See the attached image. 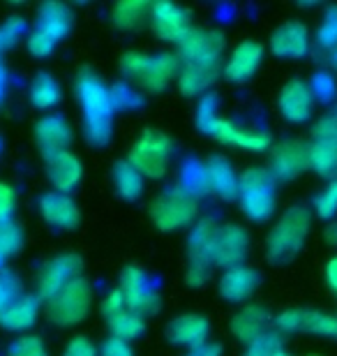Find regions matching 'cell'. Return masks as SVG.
<instances>
[{
	"instance_id": "8",
	"label": "cell",
	"mask_w": 337,
	"mask_h": 356,
	"mask_svg": "<svg viewBox=\"0 0 337 356\" xmlns=\"http://www.w3.org/2000/svg\"><path fill=\"white\" fill-rule=\"evenodd\" d=\"M222 56H224V35L215 28H190L178 42L181 65L220 67Z\"/></svg>"
},
{
	"instance_id": "39",
	"label": "cell",
	"mask_w": 337,
	"mask_h": 356,
	"mask_svg": "<svg viewBox=\"0 0 337 356\" xmlns=\"http://www.w3.org/2000/svg\"><path fill=\"white\" fill-rule=\"evenodd\" d=\"M217 118H220V95L206 92V95L199 99V106H197V127L204 134H211Z\"/></svg>"
},
{
	"instance_id": "26",
	"label": "cell",
	"mask_w": 337,
	"mask_h": 356,
	"mask_svg": "<svg viewBox=\"0 0 337 356\" xmlns=\"http://www.w3.org/2000/svg\"><path fill=\"white\" fill-rule=\"evenodd\" d=\"M40 298L38 294H21L3 315H0V329L10 333H24L33 329L40 317Z\"/></svg>"
},
{
	"instance_id": "53",
	"label": "cell",
	"mask_w": 337,
	"mask_h": 356,
	"mask_svg": "<svg viewBox=\"0 0 337 356\" xmlns=\"http://www.w3.org/2000/svg\"><path fill=\"white\" fill-rule=\"evenodd\" d=\"M326 282H328V287H331V291L337 294V257H333L326 264Z\"/></svg>"
},
{
	"instance_id": "9",
	"label": "cell",
	"mask_w": 337,
	"mask_h": 356,
	"mask_svg": "<svg viewBox=\"0 0 337 356\" xmlns=\"http://www.w3.org/2000/svg\"><path fill=\"white\" fill-rule=\"evenodd\" d=\"M118 291H120V296H123L127 308L136 312V315L148 317L160 310V294H157V289H155L153 277L141 266H127L123 273H120Z\"/></svg>"
},
{
	"instance_id": "45",
	"label": "cell",
	"mask_w": 337,
	"mask_h": 356,
	"mask_svg": "<svg viewBox=\"0 0 337 356\" xmlns=\"http://www.w3.org/2000/svg\"><path fill=\"white\" fill-rule=\"evenodd\" d=\"M314 141L317 139H337V104L324 111L312 125Z\"/></svg>"
},
{
	"instance_id": "55",
	"label": "cell",
	"mask_w": 337,
	"mask_h": 356,
	"mask_svg": "<svg viewBox=\"0 0 337 356\" xmlns=\"http://www.w3.org/2000/svg\"><path fill=\"white\" fill-rule=\"evenodd\" d=\"M5 90H7V72H5V67L0 65V106L5 102Z\"/></svg>"
},
{
	"instance_id": "18",
	"label": "cell",
	"mask_w": 337,
	"mask_h": 356,
	"mask_svg": "<svg viewBox=\"0 0 337 356\" xmlns=\"http://www.w3.org/2000/svg\"><path fill=\"white\" fill-rule=\"evenodd\" d=\"M270 51L272 56L284 60L305 58L307 51H310V33H307V26L298 19L284 21L270 35Z\"/></svg>"
},
{
	"instance_id": "30",
	"label": "cell",
	"mask_w": 337,
	"mask_h": 356,
	"mask_svg": "<svg viewBox=\"0 0 337 356\" xmlns=\"http://www.w3.org/2000/svg\"><path fill=\"white\" fill-rule=\"evenodd\" d=\"M150 10L153 5L146 0H120L111 7V24L118 31H139L150 24Z\"/></svg>"
},
{
	"instance_id": "51",
	"label": "cell",
	"mask_w": 337,
	"mask_h": 356,
	"mask_svg": "<svg viewBox=\"0 0 337 356\" xmlns=\"http://www.w3.org/2000/svg\"><path fill=\"white\" fill-rule=\"evenodd\" d=\"M99 356H134V352H132V345L125 343V340L109 338L99 347Z\"/></svg>"
},
{
	"instance_id": "7",
	"label": "cell",
	"mask_w": 337,
	"mask_h": 356,
	"mask_svg": "<svg viewBox=\"0 0 337 356\" xmlns=\"http://www.w3.org/2000/svg\"><path fill=\"white\" fill-rule=\"evenodd\" d=\"M197 216H199L197 199L190 197L188 192H183L178 185L171 190H164L150 204V218H153L157 229L162 232H176L183 229V227L195 225Z\"/></svg>"
},
{
	"instance_id": "11",
	"label": "cell",
	"mask_w": 337,
	"mask_h": 356,
	"mask_svg": "<svg viewBox=\"0 0 337 356\" xmlns=\"http://www.w3.org/2000/svg\"><path fill=\"white\" fill-rule=\"evenodd\" d=\"M81 257L74 252H63V254H56L47 261L44 266L40 268L38 273V298L40 301H51V298L67 287L72 280L81 277Z\"/></svg>"
},
{
	"instance_id": "24",
	"label": "cell",
	"mask_w": 337,
	"mask_h": 356,
	"mask_svg": "<svg viewBox=\"0 0 337 356\" xmlns=\"http://www.w3.org/2000/svg\"><path fill=\"white\" fill-rule=\"evenodd\" d=\"M206 169V181H208V192H215L224 202H236L238 199V181L240 174H236L224 155H211L204 160Z\"/></svg>"
},
{
	"instance_id": "23",
	"label": "cell",
	"mask_w": 337,
	"mask_h": 356,
	"mask_svg": "<svg viewBox=\"0 0 337 356\" xmlns=\"http://www.w3.org/2000/svg\"><path fill=\"white\" fill-rule=\"evenodd\" d=\"M178 72H181V58H178V54H169V51L155 56L148 54L146 67H143L136 83L148 92H162L164 88H169L171 81L178 79Z\"/></svg>"
},
{
	"instance_id": "29",
	"label": "cell",
	"mask_w": 337,
	"mask_h": 356,
	"mask_svg": "<svg viewBox=\"0 0 337 356\" xmlns=\"http://www.w3.org/2000/svg\"><path fill=\"white\" fill-rule=\"evenodd\" d=\"M222 72L220 67H206V65H181L178 72V90L185 97H195V95H206L211 92V86L217 79V74Z\"/></svg>"
},
{
	"instance_id": "5",
	"label": "cell",
	"mask_w": 337,
	"mask_h": 356,
	"mask_svg": "<svg viewBox=\"0 0 337 356\" xmlns=\"http://www.w3.org/2000/svg\"><path fill=\"white\" fill-rule=\"evenodd\" d=\"M217 229L220 225H215V220L211 218H204L192 225L188 236V270H185V282L190 287H202L211 275V268L215 266L213 250Z\"/></svg>"
},
{
	"instance_id": "40",
	"label": "cell",
	"mask_w": 337,
	"mask_h": 356,
	"mask_svg": "<svg viewBox=\"0 0 337 356\" xmlns=\"http://www.w3.org/2000/svg\"><path fill=\"white\" fill-rule=\"evenodd\" d=\"M314 213H317V218L328 220V222L335 220V216H337V178L328 181L326 188L314 197Z\"/></svg>"
},
{
	"instance_id": "28",
	"label": "cell",
	"mask_w": 337,
	"mask_h": 356,
	"mask_svg": "<svg viewBox=\"0 0 337 356\" xmlns=\"http://www.w3.org/2000/svg\"><path fill=\"white\" fill-rule=\"evenodd\" d=\"M35 31L51 38L54 42H60L67 38L72 31V10L65 3H44L38 10V21Z\"/></svg>"
},
{
	"instance_id": "41",
	"label": "cell",
	"mask_w": 337,
	"mask_h": 356,
	"mask_svg": "<svg viewBox=\"0 0 337 356\" xmlns=\"http://www.w3.org/2000/svg\"><path fill=\"white\" fill-rule=\"evenodd\" d=\"M7 356H49L44 340L40 336H33V333H26V336H19L7 350Z\"/></svg>"
},
{
	"instance_id": "14",
	"label": "cell",
	"mask_w": 337,
	"mask_h": 356,
	"mask_svg": "<svg viewBox=\"0 0 337 356\" xmlns=\"http://www.w3.org/2000/svg\"><path fill=\"white\" fill-rule=\"evenodd\" d=\"M208 137L217 139L220 144H227V146H233V148H243V151H249V153H261V151H268L272 146V137L270 132L266 130H249V127H243L238 123L229 118H217L213 125V130Z\"/></svg>"
},
{
	"instance_id": "17",
	"label": "cell",
	"mask_w": 337,
	"mask_h": 356,
	"mask_svg": "<svg viewBox=\"0 0 337 356\" xmlns=\"http://www.w3.org/2000/svg\"><path fill=\"white\" fill-rule=\"evenodd\" d=\"M150 28L160 40L164 42H181L185 33L190 31V12L178 3H153L150 10Z\"/></svg>"
},
{
	"instance_id": "34",
	"label": "cell",
	"mask_w": 337,
	"mask_h": 356,
	"mask_svg": "<svg viewBox=\"0 0 337 356\" xmlns=\"http://www.w3.org/2000/svg\"><path fill=\"white\" fill-rule=\"evenodd\" d=\"M106 324H109L111 338L125 340V343H132V340L141 338L143 331H146V319L132 312L130 308H123L118 315L106 319Z\"/></svg>"
},
{
	"instance_id": "15",
	"label": "cell",
	"mask_w": 337,
	"mask_h": 356,
	"mask_svg": "<svg viewBox=\"0 0 337 356\" xmlns=\"http://www.w3.org/2000/svg\"><path fill=\"white\" fill-rule=\"evenodd\" d=\"M314 106H317V99H314L310 83L303 79H291L286 81L282 90L277 95V109L279 116L289 123L298 125L305 123L314 116Z\"/></svg>"
},
{
	"instance_id": "16",
	"label": "cell",
	"mask_w": 337,
	"mask_h": 356,
	"mask_svg": "<svg viewBox=\"0 0 337 356\" xmlns=\"http://www.w3.org/2000/svg\"><path fill=\"white\" fill-rule=\"evenodd\" d=\"M263 56H266V49H263L261 42L243 40L229 56L227 65L222 67V74L233 83H245L259 72V67L263 65Z\"/></svg>"
},
{
	"instance_id": "54",
	"label": "cell",
	"mask_w": 337,
	"mask_h": 356,
	"mask_svg": "<svg viewBox=\"0 0 337 356\" xmlns=\"http://www.w3.org/2000/svg\"><path fill=\"white\" fill-rule=\"evenodd\" d=\"M326 241H328V243L337 245V220L328 222V227H326Z\"/></svg>"
},
{
	"instance_id": "52",
	"label": "cell",
	"mask_w": 337,
	"mask_h": 356,
	"mask_svg": "<svg viewBox=\"0 0 337 356\" xmlns=\"http://www.w3.org/2000/svg\"><path fill=\"white\" fill-rule=\"evenodd\" d=\"M183 356H222V345H217V343H206V345L195 347V350H188Z\"/></svg>"
},
{
	"instance_id": "12",
	"label": "cell",
	"mask_w": 337,
	"mask_h": 356,
	"mask_svg": "<svg viewBox=\"0 0 337 356\" xmlns=\"http://www.w3.org/2000/svg\"><path fill=\"white\" fill-rule=\"evenodd\" d=\"M310 169V155H307V144L300 139H284L272 148L268 172L272 178L279 181H293L300 174Z\"/></svg>"
},
{
	"instance_id": "36",
	"label": "cell",
	"mask_w": 337,
	"mask_h": 356,
	"mask_svg": "<svg viewBox=\"0 0 337 356\" xmlns=\"http://www.w3.org/2000/svg\"><path fill=\"white\" fill-rule=\"evenodd\" d=\"M21 248H24V232H21V227L14 220L0 225V268L5 266V261L10 257L19 254Z\"/></svg>"
},
{
	"instance_id": "38",
	"label": "cell",
	"mask_w": 337,
	"mask_h": 356,
	"mask_svg": "<svg viewBox=\"0 0 337 356\" xmlns=\"http://www.w3.org/2000/svg\"><path fill=\"white\" fill-rule=\"evenodd\" d=\"M109 90H111V102L116 111H134L143 104L141 92L134 86H130L127 81L113 83V86H109Z\"/></svg>"
},
{
	"instance_id": "27",
	"label": "cell",
	"mask_w": 337,
	"mask_h": 356,
	"mask_svg": "<svg viewBox=\"0 0 337 356\" xmlns=\"http://www.w3.org/2000/svg\"><path fill=\"white\" fill-rule=\"evenodd\" d=\"M268 310L261 305L247 303L231 317V333L236 340L249 345L254 338H259L263 331H268Z\"/></svg>"
},
{
	"instance_id": "49",
	"label": "cell",
	"mask_w": 337,
	"mask_h": 356,
	"mask_svg": "<svg viewBox=\"0 0 337 356\" xmlns=\"http://www.w3.org/2000/svg\"><path fill=\"white\" fill-rule=\"evenodd\" d=\"M63 356H99V350L95 347V343L88 340L85 336H74L65 345Z\"/></svg>"
},
{
	"instance_id": "47",
	"label": "cell",
	"mask_w": 337,
	"mask_h": 356,
	"mask_svg": "<svg viewBox=\"0 0 337 356\" xmlns=\"http://www.w3.org/2000/svg\"><path fill=\"white\" fill-rule=\"evenodd\" d=\"M24 33H26V21H24V17H19V14H12V17H7L5 24L0 26V38H3L7 49L17 44V42L24 38Z\"/></svg>"
},
{
	"instance_id": "48",
	"label": "cell",
	"mask_w": 337,
	"mask_h": 356,
	"mask_svg": "<svg viewBox=\"0 0 337 356\" xmlns=\"http://www.w3.org/2000/svg\"><path fill=\"white\" fill-rule=\"evenodd\" d=\"M17 211V190L10 183H0V225L12 222Z\"/></svg>"
},
{
	"instance_id": "10",
	"label": "cell",
	"mask_w": 337,
	"mask_h": 356,
	"mask_svg": "<svg viewBox=\"0 0 337 356\" xmlns=\"http://www.w3.org/2000/svg\"><path fill=\"white\" fill-rule=\"evenodd\" d=\"M277 331L282 333H307V336L337 340V315L310 308H289L275 319Z\"/></svg>"
},
{
	"instance_id": "50",
	"label": "cell",
	"mask_w": 337,
	"mask_h": 356,
	"mask_svg": "<svg viewBox=\"0 0 337 356\" xmlns=\"http://www.w3.org/2000/svg\"><path fill=\"white\" fill-rule=\"evenodd\" d=\"M123 308H127V305H125L123 296H120L118 289L109 291V294L102 298V303H99V312H102L104 319H111L113 315H118V312L123 310Z\"/></svg>"
},
{
	"instance_id": "22",
	"label": "cell",
	"mask_w": 337,
	"mask_h": 356,
	"mask_svg": "<svg viewBox=\"0 0 337 356\" xmlns=\"http://www.w3.org/2000/svg\"><path fill=\"white\" fill-rule=\"evenodd\" d=\"M259 284L261 275L252 266L240 264L233 268H224V273L220 277V296L227 303H245L254 296Z\"/></svg>"
},
{
	"instance_id": "20",
	"label": "cell",
	"mask_w": 337,
	"mask_h": 356,
	"mask_svg": "<svg viewBox=\"0 0 337 356\" xmlns=\"http://www.w3.org/2000/svg\"><path fill=\"white\" fill-rule=\"evenodd\" d=\"M72 139H74V134H72L69 123L58 113H47L35 123V144L47 160L69 151Z\"/></svg>"
},
{
	"instance_id": "46",
	"label": "cell",
	"mask_w": 337,
	"mask_h": 356,
	"mask_svg": "<svg viewBox=\"0 0 337 356\" xmlns=\"http://www.w3.org/2000/svg\"><path fill=\"white\" fill-rule=\"evenodd\" d=\"M28 51H31V56H35V58H49L56 47H58V42H54L51 38H47V35H42L40 31H33L28 33V42H26Z\"/></svg>"
},
{
	"instance_id": "37",
	"label": "cell",
	"mask_w": 337,
	"mask_h": 356,
	"mask_svg": "<svg viewBox=\"0 0 337 356\" xmlns=\"http://www.w3.org/2000/svg\"><path fill=\"white\" fill-rule=\"evenodd\" d=\"M282 352L284 350H282V336H279V331L268 329L247 345L243 356H279Z\"/></svg>"
},
{
	"instance_id": "32",
	"label": "cell",
	"mask_w": 337,
	"mask_h": 356,
	"mask_svg": "<svg viewBox=\"0 0 337 356\" xmlns=\"http://www.w3.org/2000/svg\"><path fill=\"white\" fill-rule=\"evenodd\" d=\"M111 181L113 188H116L118 197L125 199V202H136L143 195V178L136 169L130 165L127 160H118L111 169Z\"/></svg>"
},
{
	"instance_id": "31",
	"label": "cell",
	"mask_w": 337,
	"mask_h": 356,
	"mask_svg": "<svg viewBox=\"0 0 337 356\" xmlns=\"http://www.w3.org/2000/svg\"><path fill=\"white\" fill-rule=\"evenodd\" d=\"M28 97H31V104L35 109L54 111L63 97L58 79L51 72H38L33 76L31 88H28Z\"/></svg>"
},
{
	"instance_id": "1",
	"label": "cell",
	"mask_w": 337,
	"mask_h": 356,
	"mask_svg": "<svg viewBox=\"0 0 337 356\" xmlns=\"http://www.w3.org/2000/svg\"><path fill=\"white\" fill-rule=\"evenodd\" d=\"M74 97L83 111V134L88 144L104 148L113 137V113H116L109 86L92 70H81L74 81Z\"/></svg>"
},
{
	"instance_id": "6",
	"label": "cell",
	"mask_w": 337,
	"mask_h": 356,
	"mask_svg": "<svg viewBox=\"0 0 337 356\" xmlns=\"http://www.w3.org/2000/svg\"><path fill=\"white\" fill-rule=\"evenodd\" d=\"M92 287L85 277H76L63 291H58L51 301H47V317L56 326H76L88 317L92 308Z\"/></svg>"
},
{
	"instance_id": "25",
	"label": "cell",
	"mask_w": 337,
	"mask_h": 356,
	"mask_svg": "<svg viewBox=\"0 0 337 356\" xmlns=\"http://www.w3.org/2000/svg\"><path fill=\"white\" fill-rule=\"evenodd\" d=\"M47 176L56 192L69 195V192L76 190V185L81 183V176H83L81 160L72 151L54 155V158L47 160Z\"/></svg>"
},
{
	"instance_id": "56",
	"label": "cell",
	"mask_w": 337,
	"mask_h": 356,
	"mask_svg": "<svg viewBox=\"0 0 337 356\" xmlns=\"http://www.w3.org/2000/svg\"><path fill=\"white\" fill-rule=\"evenodd\" d=\"M333 67H335V72H337V51H333Z\"/></svg>"
},
{
	"instance_id": "19",
	"label": "cell",
	"mask_w": 337,
	"mask_h": 356,
	"mask_svg": "<svg viewBox=\"0 0 337 356\" xmlns=\"http://www.w3.org/2000/svg\"><path fill=\"white\" fill-rule=\"evenodd\" d=\"M38 209H40L42 220L58 232L76 229L79 220H81V211H79L74 199L56 190L44 192V195L38 199Z\"/></svg>"
},
{
	"instance_id": "3",
	"label": "cell",
	"mask_w": 337,
	"mask_h": 356,
	"mask_svg": "<svg viewBox=\"0 0 337 356\" xmlns=\"http://www.w3.org/2000/svg\"><path fill=\"white\" fill-rule=\"evenodd\" d=\"M238 206L252 222H266L277 209V181L268 167H249L238 181Z\"/></svg>"
},
{
	"instance_id": "58",
	"label": "cell",
	"mask_w": 337,
	"mask_h": 356,
	"mask_svg": "<svg viewBox=\"0 0 337 356\" xmlns=\"http://www.w3.org/2000/svg\"><path fill=\"white\" fill-rule=\"evenodd\" d=\"M3 146H5V141H3V137H0V153H3Z\"/></svg>"
},
{
	"instance_id": "4",
	"label": "cell",
	"mask_w": 337,
	"mask_h": 356,
	"mask_svg": "<svg viewBox=\"0 0 337 356\" xmlns=\"http://www.w3.org/2000/svg\"><path fill=\"white\" fill-rule=\"evenodd\" d=\"M171 153H174V144H171L169 134H164L162 130L148 127L139 134V139L134 141L127 155V162L139 172L143 178H164V174L169 172V162Z\"/></svg>"
},
{
	"instance_id": "2",
	"label": "cell",
	"mask_w": 337,
	"mask_h": 356,
	"mask_svg": "<svg viewBox=\"0 0 337 356\" xmlns=\"http://www.w3.org/2000/svg\"><path fill=\"white\" fill-rule=\"evenodd\" d=\"M312 216L305 206L286 209L268 234L266 254L272 264H289L303 250L307 234H310Z\"/></svg>"
},
{
	"instance_id": "21",
	"label": "cell",
	"mask_w": 337,
	"mask_h": 356,
	"mask_svg": "<svg viewBox=\"0 0 337 356\" xmlns=\"http://www.w3.org/2000/svg\"><path fill=\"white\" fill-rule=\"evenodd\" d=\"M164 333H167V340L171 345L195 350V347L208 343L211 322L204 315H199V312H183V315H176L171 319Z\"/></svg>"
},
{
	"instance_id": "42",
	"label": "cell",
	"mask_w": 337,
	"mask_h": 356,
	"mask_svg": "<svg viewBox=\"0 0 337 356\" xmlns=\"http://www.w3.org/2000/svg\"><path fill=\"white\" fill-rule=\"evenodd\" d=\"M317 42L324 49L337 51V5L326 10L324 19H321L319 31H317Z\"/></svg>"
},
{
	"instance_id": "13",
	"label": "cell",
	"mask_w": 337,
	"mask_h": 356,
	"mask_svg": "<svg viewBox=\"0 0 337 356\" xmlns=\"http://www.w3.org/2000/svg\"><path fill=\"white\" fill-rule=\"evenodd\" d=\"M249 252V234L238 222H227L217 229L215 236V250L213 259L215 266L222 268H233L245 264V257Z\"/></svg>"
},
{
	"instance_id": "43",
	"label": "cell",
	"mask_w": 337,
	"mask_h": 356,
	"mask_svg": "<svg viewBox=\"0 0 337 356\" xmlns=\"http://www.w3.org/2000/svg\"><path fill=\"white\" fill-rule=\"evenodd\" d=\"M310 90H312V95L317 102H333L335 99V92H337V81H335V76L331 72H317L312 76L310 81Z\"/></svg>"
},
{
	"instance_id": "57",
	"label": "cell",
	"mask_w": 337,
	"mask_h": 356,
	"mask_svg": "<svg viewBox=\"0 0 337 356\" xmlns=\"http://www.w3.org/2000/svg\"><path fill=\"white\" fill-rule=\"evenodd\" d=\"M5 49H7V47H5V42H3V38H0V54H3Z\"/></svg>"
},
{
	"instance_id": "33",
	"label": "cell",
	"mask_w": 337,
	"mask_h": 356,
	"mask_svg": "<svg viewBox=\"0 0 337 356\" xmlns=\"http://www.w3.org/2000/svg\"><path fill=\"white\" fill-rule=\"evenodd\" d=\"M310 169L324 178H337V139H317L307 146Z\"/></svg>"
},
{
	"instance_id": "44",
	"label": "cell",
	"mask_w": 337,
	"mask_h": 356,
	"mask_svg": "<svg viewBox=\"0 0 337 356\" xmlns=\"http://www.w3.org/2000/svg\"><path fill=\"white\" fill-rule=\"evenodd\" d=\"M21 294H24V289H21V282L17 280V275L0 273V315H3Z\"/></svg>"
},
{
	"instance_id": "35",
	"label": "cell",
	"mask_w": 337,
	"mask_h": 356,
	"mask_svg": "<svg viewBox=\"0 0 337 356\" xmlns=\"http://www.w3.org/2000/svg\"><path fill=\"white\" fill-rule=\"evenodd\" d=\"M183 192H188L190 197H202L208 192V181H206V169L202 160H188L181 169V185Z\"/></svg>"
},
{
	"instance_id": "59",
	"label": "cell",
	"mask_w": 337,
	"mask_h": 356,
	"mask_svg": "<svg viewBox=\"0 0 337 356\" xmlns=\"http://www.w3.org/2000/svg\"><path fill=\"white\" fill-rule=\"evenodd\" d=\"M279 356H291V354H286V352H282V354H279Z\"/></svg>"
}]
</instances>
